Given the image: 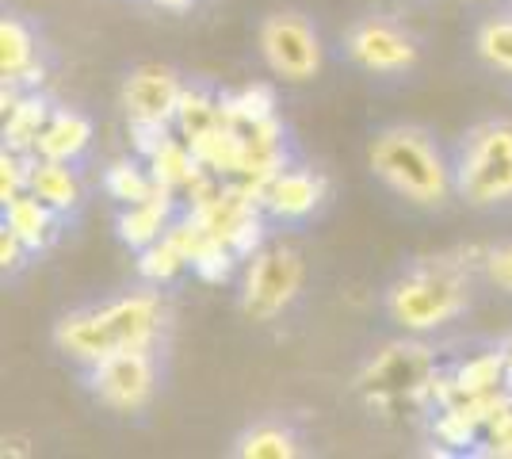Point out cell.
<instances>
[{"label":"cell","instance_id":"7c38bea8","mask_svg":"<svg viewBox=\"0 0 512 459\" xmlns=\"http://www.w3.org/2000/svg\"><path fill=\"white\" fill-rule=\"evenodd\" d=\"M169 211H172V192L157 184V192L142 203H130L119 215V238L127 241L130 249H150L153 241H161L169 234Z\"/></svg>","mask_w":512,"mask_h":459},{"label":"cell","instance_id":"f1b7e54d","mask_svg":"<svg viewBox=\"0 0 512 459\" xmlns=\"http://www.w3.org/2000/svg\"><path fill=\"white\" fill-rule=\"evenodd\" d=\"M486 276H490V284L497 291H509L512 295V241L486 253Z\"/></svg>","mask_w":512,"mask_h":459},{"label":"cell","instance_id":"cb8c5ba5","mask_svg":"<svg viewBox=\"0 0 512 459\" xmlns=\"http://www.w3.org/2000/svg\"><path fill=\"white\" fill-rule=\"evenodd\" d=\"M501 383H505V356H501V352L474 356V360H467V364L455 372V387H459V398H467V394L501 391Z\"/></svg>","mask_w":512,"mask_h":459},{"label":"cell","instance_id":"5bb4252c","mask_svg":"<svg viewBox=\"0 0 512 459\" xmlns=\"http://www.w3.org/2000/svg\"><path fill=\"white\" fill-rule=\"evenodd\" d=\"M54 222H58V211L46 207L43 199L31 192L4 203V230H12L27 249H43L46 241L54 238Z\"/></svg>","mask_w":512,"mask_h":459},{"label":"cell","instance_id":"7a4b0ae2","mask_svg":"<svg viewBox=\"0 0 512 459\" xmlns=\"http://www.w3.org/2000/svg\"><path fill=\"white\" fill-rule=\"evenodd\" d=\"M161 326V303L157 295H127L107 306L77 310L58 322L54 329V345L81 360V364H100L104 356L123 349H150Z\"/></svg>","mask_w":512,"mask_h":459},{"label":"cell","instance_id":"4fadbf2b","mask_svg":"<svg viewBox=\"0 0 512 459\" xmlns=\"http://www.w3.org/2000/svg\"><path fill=\"white\" fill-rule=\"evenodd\" d=\"M88 142H92V123H88L85 115H77V111H54L46 119L39 142H35V153L50 157V161H77L88 150Z\"/></svg>","mask_w":512,"mask_h":459},{"label":"cell","instance_id":"ffe728a7","mask_svg":"<svg viewBox=\"0 0 512 459\" xmlns=\"http://www.w3.org/2000/svg\"><path fill=\"white\" fill-rule=\"evenodd\" d=\"M237 456L245 459H291L299 456V440L283 425H256L237 440Z\"/></svg>","mask_w":512,"mask_h":459},{"label":"cell","instance_id":"9c48e42d","mask_svg":"<svg viewBox=\"0 0 512 459\" xmlns=\"http://www.w3.org/2000/svg\"><path fill=\"white\" fill-rule=\"evenodd\" d=\"M184 88L176 81V73L165 66H142L134 69L123 85V108L127 119H157V123H172L176 108H180Z\"/></svg>","mask_w":512,"mask_h":459},{"label":"cell","instance_id":"9a60e30c","mask_svg":"<svg viewBox=\"0 0 512 459\" xmlns=\"http://www.w3.org/2000/svg\"><path fill=\"white\" fill-rule=\"evenodd\" d=\"M31 196H39L46 207H54L58 215L73 211L77 199H81V180L69 169V161H50V157H39L35 169H31V184H27Z\"/></svg>","mask_w":512,"mask_h":459},{"label":"cell","instance_id":"ac0fdd59","mask_svg":"<svg viewBox=\"0 0 512 459\" xmlns=\"http://www.w3.org/2000/svg\"><path fill=\"white\" fill-rule=\"evenodd\" d=\"M46 119H50V108H46L43 96H23L8 108V127H4V138H8V150L20 153H35V142L43 134Z\"/></svg>","mask_w":512,"mask_h":459},{"label":"cell","instance_id":"8fae6325","mask_svg":"<svg viewBox=\"0 0 512 459\" xmlns=\"http://www.w3.org/2000/svg\"><path fill=\"white\" fill-rule=\"evenodd\" d=\"M325 196V180L306 169H279L268 184H264V207L276 219H306Z\"/></svg>","mask_w":512,"mask_h":459},{"label":"cell","instance_id":"2e32d148","mask_svg":"<svg viewBox=\"0 0 512 459\" xmlns=\"http://www.w3.org/2000/svg\"><path fill=\"white\" fill-rule=\"evenodd\" d=\"M192 150L207 173L241 176V169H245V134H237V127H230V123H218L214 131L192 138Z\"/></svg>","mask_w":512,"mask_h":459},{"label":"cell","instance_id":"83f0119b","mask_svg":"<svg viewBox=\"0 0 512 459\" xmlns=\"http://www.w3.org/2000/svg\"><path fill=\"white\" fill-rule=\"evenodd\" d=\"M130 134H134V150L150 161L153 153L169 142V123H157V119H130Z\"/></svg>","mask_w":512,"mask_h":459},{"label":"cell","instance_id":"6da1fadb","mask_svg":"<svg viewBox=\"0 0 512 459\" xmlns=\"http://www.w3.org/2000/svg\"><path fill=\"white\" fill-rule=\"evenodd\" d=\"M367 161L371 173L413 207H444L455 196V165H448V157L421 127L379 131Z\"/></svg>","mask_w":512,"mask_h":459},{"label":"cell","instance_id":"277c9868","mask_svg":"<svg viewBox=\"0 0 512 459\" xmlns=\"http://www.w3.org/2000/svg\"><path fill=\"white\" fill-rule=\"evenodd\" d=\"M467 310V284L451 268H417L386 291V314L409 333L448 326Z\"/></svg>","mask_w":512,"mask_h":459},{"label":"cell","instance_id":"603a6c76","mask_svg":"<svg viewBox=\"0 0 512 459\" xmlns=\"http://www.w3.org/2000/svg\"><path fill=\"white\" fill-rule=\"evenodd\" d=\"M31 58H35V39H31V31H27L16 16H4V23H0V73H4L8 81H16L23 69L31 66Z\"/></svg>","mask_w":512,"mask_h":459},{"label":"cell","instance_id":"52a82bcc","mask_svg":"<svg viewBox=\"0 0 512 459\" xmlns=\"http://www.w3.org/2000/svg\"><path fill=\"white\" fill-rule=\"evenodd\" d=\"M153 360L146 349H123L104 356L100 364H92V391L111 410H142L153 394Z\"/></svg>","mask_w":512,"mask_h":459},{"label":"cell","instance_id":"8992f818","mask_svg":"<svg viewBox=\"0 0 512 459\" xmlns=\"http://www.w3.org/2000/svg\"><path fill=\"white\" fill-rule=\"evenodd\" d=\"M260 58L283 81H310L321 69V39L299 12H272L260 23Z\"/></svg>","mask_w":512,"mask_h":459},{"label":"cell","instance_id":"5b68a950","mask_svg":"<svg viewBox=\"0 0 512 459\" xmlns=\"http://www.w3.org/2000/svg\"><path fill=\"white\" fill-rule=\"evenodd\" d=\"M299 291L302 257L287 245H272V249H260L249 261L245 287H241V310L253 322H272L299 299Z\"/></svg>","mask_w":512,"mask_h":459},{"label":"cell","instance_id":"484cf974","mask_svg":"<svg viewBox=\"0 0 512 459\" xmlns=\"http://www.w3.org/2000/svg\"><path fill=\"white\" fill-rule=\"evenodd\" d=\"M237 264V253L234 245L226 238H207L203 241V249L192 257V272L199 280H207V284H222V280H230V272H234Z\"/></svg>","mask_w":512,"mask_h":459},{"label":"cell","instance_id":"f546056e","mask_svg":"<svg viewBox=\"0 0 512 459\" xmlns=\"http://www.w3.org/2000/svg\"><path fill=\"white\" fill-rule=\"evenodd\" d=\"M27 249L12 230H4V238H0V257H4V268H16L20 264V253Z\"/></svg>","mask_w":512,"mask_h":459},{"label":"cell","instance_id":"3957f363","mask_svg":"<svg viewBox=\"0 0 512 459\" xmlns=\"http://www.w3.org/2000/svg\"><path fill=\"white\" fill-rule=\"evenodd\" d=\"M455 196L470 207H509L512 203V123L486 119L470 127L455 150Z\"/></svg>","mask_w":512,"mask_h":459},{"label":"cell","instance_id":"e0dca14e","mask_svg":"<svg viewBox=\"0 0 512 459\" xmlns=\"http://www.w3.org/2000/svg\"><path fill=\"white\" fill-rule=\"evenodd\" d=\"M150 169H153V180H157L161 188H169V192H176V188H192L195 180L207 173V169L199 165V157H195L192 142L180 146V142H172V138L150 157Z\"/></svg>","mask_w":512,"mask_h":459},{"label":"cell","instance_id":"4dcf8cb0","mask_svg":"<svg viewBox=\"0 0 512 459\" xmlns=\"http://www.w3.org/2000/svg\"><path fill=\"white\" fill-rule=\"evenodd\" d=\"M501 356H505V391H512V341L505 345Z\"/></svg>","mask_w":512,"mask_h":459},{"label":"cell","instance_id":"ba28073f","mask_svg":"<svg viewBox=\"0 0 512 459\" xmlns=\"http://www.w3.org/2000/svg\"><path fill=\"white\" fill-rule=\"evenodd\" d=\"M344 54L367 73H406L417 66V43L398 23L390 20H360L344 35Z\"/></svg>","mask_w":512,"mask_h":459},{"label":"cell","instance_id":"4316f807","mask_svg":"<svg viewBox=\"0 0 512 459\" xmlns=\"http://www.w3.org/2000/svg\"><path fill=\"white\" fill-rule=\"evenodd\" d=\"M184 264H192V261H188V257H184L169 238H161V241H153L150 249H142L138 272H142V280H150V284H169Z\"/></svg>","mask_w":512,"mask_h":459},{"label":"cell","instance_id":"30bf717a","mask_svg":"<svg viewBox=\"0 0 512 459\" xmlns=\"http://www.w3.org/2000/svg\"><path fill=\"white\" fill-rule=\"evenodd\" d=\"M428 379V356L421 345H394L386 349L363 375V387L375 394L421 391Z\"/></svg>","mask_w":512,"mask_h":459},{"label":"cell","instance_id":"d6986e66","mask_svg":"<svg viewBox=\"0 0 512 459\" xmlns=\"http://www.w3.org/2000/svg\"><path fill=\"white\" fill-rule=\"evenodd\" d=\"M272 108H276L272 88L249 85V88H241V92H234V96H226V100H222V119H226L230 127H256V123L272 119Z\"/></svg>","mask_w":512,"mask_h":459},{"label":"cell","instance_id":"7402d4cb","mask_svg":"<svg viewBox=\"0 0 512 459\" xmlns=\"http://www.w3.org/2000/svg\"><path fill=\"white\" fill-rule=\"evenodd\" d=\"M104 188L111 199H119V203H142V199H150L157 192V180L153 173H146L142 165H134V161H115L111 169L104 173Z\"/></svg>","mask_w":512,"mask_h":459},{"label":"cell","instance_id":"d4e9b609","mask_svg":"<svg viewBox=\"0 0 512 459\" xmlns=\"http://www.w3.org/2000/svg\"><path fill=\"white\" fill-rule=\"evenodd\" d=\"M478 58L497 73H512V16L490 20L478 27V39H474Z\"/></svg>","mask_w":512,"mask_h":459},{"label":"cell","instance_id":"44dd1931","mask_svg":"<svg viewBox=\"0 0 512 459\" xmlns=\"http://www.w3.org/2000/svg\"><path fill=\"white\" fill-rule=\"evenodd\" d=\"M218 123H226L222 119V100H211L207 92H184L180 96V108H176V127H180V134L192 142V138H199V134L214 131Z\"/></svg>","mask_w":512,"mask_h":459},{"label":"cell","instance_id":"1f68e13d","mask_svg":"<svg viewBox=\"0 0 512 459\" xmlns=\"http://www.w3.org/2000/svg\"><path fill=\"white\" fill-rule=\"evenodd\" d=\"M161 8H169V12H184V8H192V0H157Z\"/></svg>","mask_w":512,"mask_h":459}]
</instances>
